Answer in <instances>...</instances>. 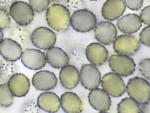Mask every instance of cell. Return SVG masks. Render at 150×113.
<instances>
[{
	"label": "cell",
	"instance_id": "1",
	"mask_svg": "<svg viewBox=\"0 0 150 113\" xmlns=\"http://www.w3.org/2000/svg\"><path fill=\"white\" fill-rule=\"evenodd\" d=\"M46 20L49 26L58 32L67 30L70 24L71 16L68 9L63 5L54 4L47 8Z\"/></svg>",
	"mask_w": 150,
	"mask_h": 113
},
{
	"label": "cell",
	"instance_id": "2",
	"mask_svg": "<svg viewBox=\"0 0 150 113\" xmlns=\"http://www.w3.org/2000/svg\"><path fill=\"white\" fill-rule=\"evenodd\" d=\"M126 88L129 96L138 104L149 101L150 84L145 79L138 76L130 79Z\"/></svg>",
	"mask_w": 150,
	"mask_h": 113
},
{
	"label": "cell",
	"instance_id": "3",
	"mask_svg": "<svg viewBox=\"0 0 150 113\" xmlns=\"http://www.w3.org/2000/svg\"><path fill=\"white\" fill-rule=\"evenodd\" d=\"M97 23L96 15L86 9L77 10L72 14L70 24L76 31L82 33L88 32L93 30Z\"/></svg>",
	"mask_w": 150,
	"mask_h": 113
},
{
	"label": "cell",
	"instance_id": "4",
	"mask_svg": "<svg viewBox=\"0 0 150 113\" xmlns=\"http://www.w3.org/2000/svg\"><path fill=\"white\" fill-rule=\"evenodd\" d=\"M9 14L19 25L26 26L31 23L34 15L29 4L23 1H15L10 6Z\"/></svg>",
	"mask_w": 150,
	"mask_h": 113
},
{
	"label": "cell",
	"instance_id": "5",
	"mask_svg": "<svg viewBox=\"0 0 150 113\" xmlns=\"http://www.w3.org/2000/svg\"><path fill=\"white\" fill-rule=\"evenodd\" d=\"M109 64L113 72L123 77H127L132 74L136 66L132 58L119 54L112 55L109 58Z\"/></svg>",
	"mask_w": 150,
	"mask_h": 113
},
{
	"label": "cell",
	"instance_id": "6",
	"mask_svg": "<svg viewBox=\"0 0 150 113\" xmlns=\"http://www.w3.org/2000/svg\"><path fill=\"white\" fill-rule=\"evenodd\" d=\"M101 83L103 90L112 97H120L125 92L126 86L123 79L114 73L105 74L102 77Z\"/></svg>",
	"mask_w": 150,
	"mask_h": 113
},
{
	"label": "cell",
	"instance_id": "7",
	"mask_svg": "<svg viewBox=\"0 0 150 113\" xmlns=\"http://www.w3.org/2000/svg\"><path fill=\"white\" fill-rule=\"evenodd\" d=\"M139 40L132 35L122 34L118 36L114 41L113 47L115 51L119 55L132 56L140 48Z\"/></svg>",
	"mask_w": 150,
	"mask_h": 113
},
{
	"label": "cell",
	"instance_id": "8",
	"mask_svg": "<svg viewBox=\"0 0 150 113\" xmlns=\"http://www.w3.org/2000/svg\"><path fill=\"white\" fill-rule=\"evenodd\" d=\"M56 39V34L54 31L43 26L35 29L31 36V41L33 45L38 48L45 50L53 46Z\"/></svg>",
	"mask_w": 150,
	"mask_h": 113
},
{
	"label": "cell",
	"instance_id": "9",
	"mask_svg": "<svg viewBox=\"0 0 150 113\" xmlns=\"http://www.w3.org/2000/svg\"><path fill=\"white\" fill-rule=\"evenodd\" d=\"M80 80L85 89L92 90L97 88L101 82L100 73L98 69L92 64L83 65L80 69Z\"/></svg>",
	"mask_w": 150,
	"mask_h": 113
},
{
	"label": "cell",
	"instance_id": "10",
	"mask_svg": "<svg viewBox=\"0 0 150 113\" xmlns=\"http://www.w3.org/2000/svg\"><path fill=\"white\" fill-rule=\"evenodd\" d=\"M94 33L96 39L105 45H110L114 41L117 34L116 28L112 22L103 21L95 26Z\"/></svg>",
	"mask_w": 150,
	"mask_h": 113
},
{
	"label": "cell",
	"instance_id": "11",
	"mask_svg": "<svg viewBox=\"0 0 150 113\" xmlns=\"http://www.w3.org/2000/svg\"><path fill=\"white\" fill-rule=\"evenodd\" d=\"M21 61L23 65L30 69L38 70L43 68L47 60L44 53L34 49H26L22 52Z\"/></svg>",
	"mask_w": 150,
	"mask_h": 113
},
{
	"label": "cell",
	"instance_id": "12",
	"mask_svg": "<svg viewBox=\"0 0 150 113\" xmlns=\"http://www.w3.org/2000/svg\"><path fill=\"white\" fill-rule=\"evenodd\" d=\"M57 79L55 74L48 70H41L36 72L33 76L32 83L37 89L47 91L52 89L56 86Z\"/></svg>",
	"mask_w": 150,
	"mask_h": 113
},
{
	"label": "cell",
	"instance_id": "13",
	"mask_svg": "<svg viewBox=\"0 0 150 113\" xmlns=\"http://www.w3.org/2000/svg\"><path fill=\"white\" fill-rule=\"evenodd\" d=\"M86 55L88 61L97 66L104 64L107 61L108 51L105 46L97 42L91 43L85 49Z\"/></svg>",
	"mask_w": 150,
	"mask_h": 113
},
{
	"label": "cell",
	"instance_id": "14",
	"mask_svg": "<svg viewBox=\"0 0 150 113\" xmlns=\"http://www.w3.org/2000/svg\"><path fill=\"white\" fill-rule=\"evenodd\" d=\"M8 83L11 92L16 97H24L28 93L30 89L29 79L21 73H16L12 75Z\"/></svg>",
	"mask_w": 150,
	"mask_h": 113
},
{
	"label": "cell",
	"instance_id": "15",
	"mask_svg": "<svg viewBox=\"0 0 150 113\" xmlns=\"http://www.w3.org/2000/svg\"><path fill=\"white\" fill-rule=\"evenodd\" d=\"M88 98L90 104L95 110L103 112L109 109L111 98L103 89L96 88L91 90L89 93Z\"/></svg>",
	"mask_w": 150,
	"mask_h": 113
},
{
	"label": "cell",
	"instance_id": "16",
	"mask_svg": "<svg viewBox=\"0 0 150 113\" xmlns=\"http://www.w3.org/2000/svg\"><path fill=\"white\" fill-rule=\"evenodd\" d=\"M22 53L20 45L11 39L5 38L0 43V54L7 61L13 62L19 59Z\"/></svg>",
	"mask_w": 150,
	"mask_h": 113
},
{
	"label": "cell",
	"instance_id": "17",
	"mask_svg": "<svg viewBox=\"0 0 150 113\" xmlns=\"http://www.w3.org/2000/svg\"><path fill=\"white\" fill-rule=\"evenodd\" d=\"M59 78L60 83L63 87L68 90H71L79 84L80 73L74 66L67 65L61 69Z\"/></svg>",
	"mask_w": 150,
	"mask_h": 113
},
{
	"label": "cell",
	"instance_id": "18",
	"mask_svg": "<svg viewBox=\"0 0 150 113\" xmlns=\"http://www.w3.org/2000/svg\"><path fill=\"white\" fill-rule=\"evenodd\" d=\"M37 104L41 109L50 113L56 112L61 106L59 97L56 93L49 91L42 92L39 95Z\"/></svg>",
	"mask_w": 150,
	"mask_h": 113
},
{
	"label": "cell",
	"instance_id": "19",
	"mask_svg": "<svg viewBox=\"0 0 150 113\" xmlns=\"http://www.w3.org/2000/svg\"><path fill=\"white\" fill-rule=\"evenodd\" d=\"M126 8L125 4L123 0H107L103 5L102 14L104 19L110 21H114L123 15Z\"/></svg>",
	"mask_w": 150,
	"mask_h": 113
},
{
	"label": "cell",
	"instance_id": "20",
	"mask_svg": "<svg viewBox=\"0 0 150 113\" xmlns=\"http://www.w3.org/2000/svg\"><path fill=\"white\" fill-rule=\"evenodd\" d=\"M45 56L48 63L53 67L62 68L69 63L70 58L61 48L53 46L47 51Z\"/></svg>",
	"mask_w": 150,
	"mask_h": 113
},
{
	"label": "cell",
	"instance_id": "21",
	"mask_svg": "<svg viewBox=\"0 0 150 113\" xmlns=\"http://www.w3.org/2000/svg\"><path fill=\"white\" fill-rule=\"evenodd\" d=\"M61 105L66 113H81L83 104L79 97L75 93L66 92L61 96Z\"/></svg>",
	"mask_w": 150,
	"mask_h": 113
},
{
	"label": "cell",
	"instance_id": "22",
	"mask_svg": "<svg viewBox=\"0 0 150 113\" xmlns=\"http://www.w3.org/2000/svg\"><path fill=\"white\" fill-rule=\"evenodd\" d=\"M117 25L122 32L131 34L138 31L142 26V23L138 15L130 14L119 19L117 22Z\"/></svg>",
	"mask_w": 150,
	"mask_h": 113
},
{
	"label": "cell",
	"instance_id": "23",
	"mask_svg": "<svg viewBox=\"0 0 150 113\" xmlns=\"http://www.w3.org/2000/svg\"><path fill=\"white\" fill-rule=\"evenodd\" d=\"M140 109L139 104L130 97L122 99L117 105V113H140Z\"/></svg>",
	"mask_w": 150,
	"mask_h": 113
},
{
	"label": "cell",
	"instance_id": "24",
	"mask_svg": "<svg viewBox=\"0 0 150 113\" xmlns=\"http://www.w3.org/2000/svg\"><path fill=\"white\" fill-rule=\"evenodd\" d=\"M14 100V96L10 90L8 82L0 84V106L7 107L11 106Z\"/></svg>",
	"mask_w": 150,
	"mask_h": 113
},
{
	"label": "cell",
	"instance_id": "25",
	"mask_svg": "<svg viewBox=\"0 0 150 113\" xmlns=\"http://www.w3.org/2000/svg\"><path fill=\"white\" fill-rule=\"evenodd\" d=\"M49 0H40L29 1V4L33 11L40 13L46 9L50 4Z\"/></svg>",
	"mask_w": 150,
	"mask_h": 113
},
{
	"label": "cell",
	"instance_id": "26",
	"mask_svg": "<svg viewBox=\"0 0 150 113\" xmlns=\"http://www.w3.org/2000/svg\"><path fill=\"white\" fill-rule=\"evenodd\" d=\"M150 59L146 58L138 63L137 68L140 74L148 80H150Z\"/></svg>",
	"mask_w": 150,
	"mask_h": 113
},
{
	"label": "cell",
	"instance_id": "27",
	"mask_svg": "<svg viewBox=\"0 0 150 113\" xmlns=\"http://www.w3.org/2000/svg\"><path fill=\"white\" fill-rule=\"evenodd\" d=\"M11 18L8 12L4 9H0V29L1 30L10 27Z\"/></svg>",
	"mask_w": 150,
	"mask_h": 113
},
{
	"label": "cell",
	"instance_id": "28",
	"mask_svg": "<svg viewBox=\"0 0 150 113\" xmlns=\"http://www.w3.org/2000/svg\"><path fill=\"white\" fill-rule=\"evenodd\" d=\"M150 25L144 27L140 32L139 38L141 43L147 46H150Z\"/></svg>",
	"mask_w": 150,
	"mask_h": 113
},
{
	"label": "cell",
	"instance_id": "29",
	"mask_svg": "<svg viewBox=\"0 0 150 113\" xmlns=\"http://www.w3.org/2000/svg\"><path fill=\"white\" fill-rule=\"evenodd\" d=\"M150 6H147L141 10L139 18L141 21L144 24L150 25Z\"/></svg>",
	"mask_w": 150,
	"mask_h": 113
},
{
	"label": "cell",
	"instance_id": "30",
	"mask_svg": "<svg viewBox=\"0 0 150 113\" xmlns=\"http://www.w3.org/2000/svg\"><path fill=\"white\" fill-rule=\"evenodd\" d=\"M125 4L130 9L133 10H137L141 8L143 6V1L142 0H125Z\"/></svg>",
	"mask_w": 150,
	"mask_h": 113
},
{
	"label": "cell",
	"instance_id": "31",
	"mask_svg": "<svg viewBox=\"0 0 150 113\" xmlns=\"http://www.w3.org/2000/svg\"><path fill=\"white\" fill-rule=\"evenodd\" d=\"M150 103L149 101L142 104L140 108V113H150Z\"/></svg>",
	"mask_w": 150,
	"mask_h": 113
},
{
	"label": "cell",
	"instance_id": "32",
	"mask_svg": "<svg viewBox=\"0 0 150 113\" xmlns=\"http://www.w3.org/2000/svg\"><path fill=\"white\" fill-rule=\"evenodd\" d=\"M4 33L2 30L0 29V43L3 39Z\"/></svg>",
	"mask_w": 150,
	"mask_h": 113
},
{
	"label": "cell",
	"instance_id": "33",
	"mask_svg": "<svg viewBox=\"0 0 150 113\" xmlns=\"http://www.w3.org/2000/svg\"><path fill=\"white\" fill-rule=\"evenodd\" d=\"M97 113H109L106 112H99Z\"/></svg>",
	"mask_w": 150,
	"mask_h": 113
},
{
	"label": "cell",
	"instance_id": "34",
	"mask_svg": "<svg viewBox=\"0 0 150 113\" xmlns=\"http://www.w3.org/2000/svg\"><path fill=\"white\" fill-rule=\"evenodd\" d=\"M0 74H1V67L0 66Z\"/></svg>",
	"mask_w": 150,
	"mask_h": 113
}]
</instances>
